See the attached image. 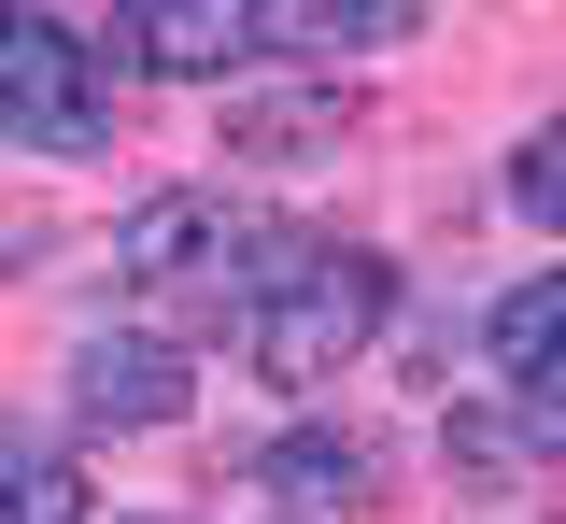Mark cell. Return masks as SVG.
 I'll return each mask as SVG.
<instances>
[{"mask_svg": "<svg viewBox=\"0 0 566 524\" xmlns=\"http://www.w3.org/2000/svg\"><path fill=\"white\" fill-rule=\"evenodd\" d=\"M397 312V284H382V255H354V241H312V270L297 284H270V298L241 312V340H255V369L270 382H326L368 355V326Z\"/></svg>", "mask_w": 566, "mask_h": 524, "instance_id": "obj_1", "label": "cell"}, {"mask_svg": "<svg viewBox=\"0 0 566 524\" xmlns=\"http://www.w3.org/2000/svg\"><path fill=\"white\" fill-rule=\"evenodd\" d=\"M99 128V43L71 14H0V143H85Z\"/></svg>", "mask_w": 566, "mask_h": 524, "instance_id": "obj_2", "label": "cell"}, {"mask_svg": "<svg viewBox=\"0 0 566 524\" xmlns=\"http://www.w3.org/2000/svg\"><path fill=\"white\" fill-rule=\"evenodd\" d=\"M185 397H199V369L170 340H142V326H99L71 355V411L85 426H185Z\"/></svg>", "mask_w": 566, "mask_h": 524, "instance_id": "obj_3", "label": "cell"}, {"mask_svg": "<svg viewBox=\"0 0 566 524\" xmlns=\"http://www.w3.org/2000/svg\"><path fill=\"white\" fill-rule=\"evenodd\" d=\"M212 255H241V241H227V199H199V185H170V199H142L114 227V270L128 284H199ZM212 298H227V270H212Z\"/></svg>", "mask_w": 566, "mask_h": 524, "instance_id": "obj_4", "label": "cell"}, {"mask_svg": "<svg viewBox=\"0 0 566 524\" xmlns=\"http://www.w3.org/2000/svg\"><path fill=\"white\" fill-rule=\"evenodd\" d=\"M354 143V99L340 85H241L227 99V156H270V170H297V156Z\"/></svg>", "mask_w": 566, "mask_h": 524, "instance_id": "obj_5", "label": "cell"}, {"mask_svg": "<svg viewBox=\"0 0 566 524\" xmlns=\"http://www.w3.org/2000/svg\"><path fill=\"white\" fill-rule=\"evenodd\" d=\"M128 57L142 72H241L255 57V0H142Z\"/></svg>", "mask_w": 566, "mask_h": 524, "instance_id": "obj_6", "label": "cell"}, {"mask_svg": "<svg viewBox=\"0 0 566 524\" xmlns=\"http://www.w3.org/2000/svg\"><path fill=\"white\" fill-rule=\"evenodd\" d=\"M411 0H255V43L283 57H368V43H411Z\"/></svg>", "mask_w": 566, "mask_h": 524, "instance_id": "obj_7", "label": "cell"}, {"mask_svg": "<svg viewBox=\"0 0 566 524\" xmlns=\"http://www.w3.org/2000/svg\"><path fill=\"white\" fill-rule=\"evenodd\" d=\"M255 482H270L283 511H326V496H354V482H368V440H340V426H297V440H270V468H255Z\"/></svg>", "mask_w": 566, "mask_h": 524, "instance_id": "obj_8", "label": "cell"}, {"mask_svg": "<svg viewBox=\"0 0 566 524\" xmlns=\"http://www.w3.org/2000/svg\"><path fill=\"white\" fill-rule=\"evenodd\" d=\"M482 340H495V369L524 382V369H538V355H553V340H566V270H538V284H510V298H495V326H482Z\"/></svg>", "mask_w": 566, "mask_h": 524, "instance_id": "obj_9", "label": "cell"}, {"mask_svg": "<svg viewBox=\"0 0 566 524\" xmlns=\"http://www.w3.org/2000/svg\"><path fill=\"white\" fill-rule=\"evenodd\" d=\"M0 524H99V496H85V468H71V453H29V468H14V496H0Z\"/></svg>", "mask_w": 566, "mask_h": 524, "instance_id": "obj_10", "label": "cell"}, {"mask_svg": "<svg viewBox=\"0 0 566 524\" xmlns=\"http://www.w3.org/2000/svg\"><path fill=\"white\" fill-rule=\"evenodd\" d=\"M510 199H524V227H553V241H566V114H553V128H524V156H510Z\"/></svg>", "mask_w": 566, "mask_h": 524, "instance_id": "obj_11", "label": "cell"}, {"mask_svg": "<svg viewBox=\"0 0 566 524\" xmlns=\"http://www.w3.org/2000/svg\"><path fill=\"white\" fill-rule=\"evenodd\" d=\"M510 411H524V440H566V340H553L524 382H510Z\"/></svg>", "mask_w": 566, "mask_h": 524, "instance_id": "obj_12", "label": "cell"}, {"mask_svg": "<svg viewBox=\"0 0 566 524\" xmlns=\"http://www.w3.org/2000/svg\"><path fill=\"white\" fill-rule=\"evenodd\" d=\"M14 468H29V453H14V440H0V496H14Z\"/></svg>", "mask_w": 566, "mask_h": 524, "instance_id": "obj_13", "label": "cell"}]
</instances>
